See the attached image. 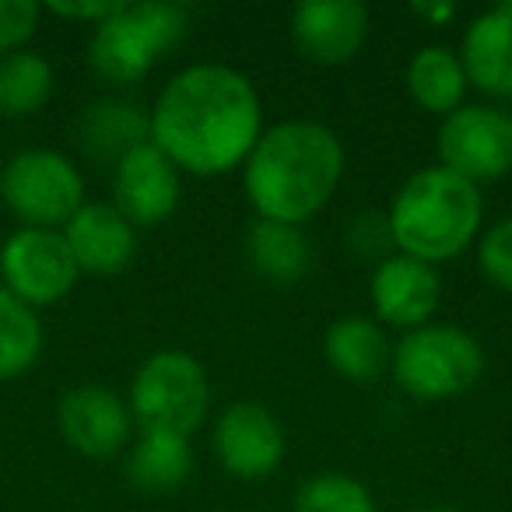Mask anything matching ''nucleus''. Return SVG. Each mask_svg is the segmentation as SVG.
<instances>
[{
	"label": "nucleus",
	"mask_w": 512,
	"mask_h": 512,
	"mask_svg": "<svg viewBox=\"0 0 512 512\" xmlns=\"http://www.w3.org/2000/svg\"><path fill=\"white\" fill-rule=\"evenodd\" d=\"M148 116L151 144L193 176L232 172L264 134V106L253 81L225 64L179 71Z\"/></svg>",
	"instance_id": "f257e3e1"
},
{
	"label": "nucleus",
	"mask_w": 512,
	"mask_h": 512,
	"mask_svg": "<svg viewBox=\"0 0 512 512\" xmlns=\"http://www.w3.org/2000/svg\"><path fill=\"white\" fill-rule=\"evenodd\" d=\"M344 176V144L316 120L264 130L242 162V186L264 221L302 225L327 207Z\"/></svg>",
	"instance_id": "f03ea898"
},
{
	"label": "nucleus",
	"mask_w": 512,
	"mask_h": 512,
	"mask_svg": "<svg viewBox=\"0 0 512 512\" xmlns=\"http://www.w3.org/2000/svg\"><path fill=\"white\" fill-rule=\"evenodd\" d=\"M481 214V190L456 172L435 165V169H418L400 186L386 218L400 253L435 267L474 242Z\"/></svg>",
	"instance_id": "7ed1b4c3"
},
{
	"label": "nucleus",
	"mask_w": 512,
	"mask_h": 512,
	"mask_svg": "<svg viewBox=\"0 0 512 512\" xmlns=\"http://www.w3.org/2000/svg\"><path fill=\"white\" fill-rule=\"evenodd\" d=\"M190 11L179 4H127L95 25L88 43V64L109 85H134L141 81L172 46L183 43Z\"/></svg>",
	"instance_id": "20e7f679"
},
{
	"label": "nucleus",
	"mask_w": 512,
	"mask_h": 512,
	"mask_svg": "<svg viewBox=\"0 0 512 512\" xmlns=\"http://www.w3.org/2000/svg\"><path fill=\"white\" fill-rule=\"evenodd\" d=\"M393 379L418 400H453L467 393L484 372V351L463 327L425 323L407 330L390 351Z\"/></svg>",
	"instance_id": "39448f33"
},
{
	"label": "nucleus",
	"mask_w": 512,
	"mask_h": 512,
	"mask_svg": "<svg viewBox=\"0 0 512 512\" xmlns=\"http://www.w3.org/2000/svg\"><path fill=\"white\" fill-rule=\"evenodd\" d=\"M207 407V372L186 351H158L130 383V418L141 425V432H176L190 439L204 425Z\"/></svg>",
	"instance_id": "423d86ee"
},
{
	"label": "nucleus",
	"mask_w": 512,
	"mask_h": 512,
	"mask_svg": "<svg viewBox=\"0 0 512 512\" xmlns=\"http://www.w3.org/2000/svg\"><path fill=\"white\" fill-rule=\"evenodd\" d=\"M0 200L25 228L67 225L85 204V179L78 165L53 148L18 151L0 172Z\"/></svg>",
	"instance_id": "0eeeda50"
},
{
	"label": "nucleus",
	"mask_w": 512,
	"mask_h": 512,
	"mask_svg": "<svg viewBox=\"0 0 512 512\" xmlns=\"http://www.w3.org/2000/svg\"><path fill=\"white\" fill-rule=\"evenodd\" d=\"M0 278L25 306H53L74 292L81 271L57 228H18L0 246Z\"/></svg>",
	"instance_id": "6e6552de"
},
{
	"label": "nucleus",
	"mask_w": 512,
	"mask_h": 512,
	"mask_svg": "<svg viewBox=\"0 0 512 512\" xmlns=\"http://www.w3.org/2000/svg\"><path fill=\"white\" fill-rule=\"evenodd\" d=\"M442 169L467 183H495L512 172V113L498 106H460L439 127Z\"/></svg>",
	"instance_id": "1a4fd4ad"
},
{
	"label": "nucleus",
	"mask_w": 512,
	"mask_h": 512,
	"mask_svg": "<svg viewBox=\"0 0 512 512\" xmlns=\"http://www.w3.org/2000/svg\"><path fill=\"white\" fill-rule=\"evenodd\" d=\"M130 407L116 397V390L99 383L74 386L57 404V428L74 453L88 460H109L130 439Z\"/></svg>",
	"instance_id": "9d476101"
},
{
	"label": "nucleus",
	"mask_w": 512,
	"mask_h": 512,
	"mask_svg": "<svg viewBox=\"0 0 512 512\" xmlns=\"http://www.w3.org/2000/svg\"><path fill=\"white\" fill-rule=\"evenodd\" d=\"M214 453L239 481H264L285 460V432L264 404H232L214 425Z\"/></svg>",
	"instance_id": "9b49d317"
},
{
	"label": "nucleus",
	"mask_w": 512,
	"mask_h": 512,
	"mask_svg": "<svg viewBox=\"0 0 512 512\" xmlns=\"http://www.w3.org/2000/svg\"><path fill=\"white\" fill-rule=\"evenodd\" d=\"M179 193H183L179 169L151 141L113 165V207L134 228H151L172 218Z\"/></svg>",
	"instance_id": "f8f14e48"
},
{
	"label": "nucleus",
	"mask_w": 512,
	"mask_h": 512,
	"mask_svg": "<svg viewBox=\"0 0 512 512\" xmlns=\"http://www.w3.org/2000/svg\"><path fill=\"white\" fill-rule=\"evenodd\" d=\"M292 36L313 64H348L369 36V8L362 0H306L292 11Z\"/></svg>",
	"instance_id": "ddd939ff"
},
{
	"label": "nucleus",
	"mask_w": 512,
	"mask_h": 512,
	"mask_svg": "<svg viewBox=\"0 0 512 512\" xmlns=\"http://www.w3.org/2000/svg\"><path fill=\"white\" fill-rule=\"evenodd\" d=\"M439 274L432 264H421L414 256L393 253L376 264L369 285L372 309L383 323L400 330H418L439 309Z\"/></svg>",
	"instance_id": "4468645a"
},
{
	"label": "nucleus",
	"mask_w": 512,
	"mask_h": 512,
	"mask_svg": "<svg viewBox=\"0 0 512 512\" xmlns=\"http://www.w3.org/2000/svg\"><path fill=\"white\" fill-rule=\"evenodd\" d=\"M60 235L81 274H120L137 253V228L113 204H81Z\"/></svg>",
	"instance_id": "2eb2a0df"
},
{
	"label": "nucleus",
	"mask_w": 512,
	"mask_h": 512,
	"mask_svg": "<svg viewBox=\"0 0 512 512\" xmlns=\"http://www.w3.org/2000/svg\"><path fill=\"white\" fill-rule=\"evenodd\" d=\"M460 64L467 85L488 99L512 102V0L477 15L463 32Z\"/></svg>",
	"instance_id": "dca6fc26"
},
{
	"label": "nucleus",
	"mask_w": 512,
	"mask_h": 512,
	"mask_svg": "<svg viewBox=\"0 0 512 512\" xmlns=\"http://www.w3.org/2000/svg\"><path fill=\"white\" fill-rule=\"evenodd\" d=\"M78 141L99 162H120L134 148L151 141V116L123 99H99L81 113Z\"/></svg>",
	"instance_id": "f3484780"
},
{
	"label": "nucleus",
	"mask_w": 512,
	"mask_h": 512,
	"mask_svg": "<svg viewBox=\"0 0 512 512\" xmlns=\"http://www.w3.org/2000/svg\"><path fill=\"white\" fill-rule=\"evenodd\" d=\"M246 256L271 285H299L313 271V246L299 225L256 218L246 232Z\"/></svg>",
	"instance_id": "a211bd4d"
},
{
	"label": "nucleus",
	"mask_w": 512,
	"mask_h": 512,
	"mask_svg": "<svg viewBox=\"0 0 512 512\" xmlns=\"http://www.w3.org/2000/svg\"><path fill=\"white\" fill-rule=\"evenodd\" d=\"M323 355L337 376L351 379V383H372L390 365V341H386L383 327H376L372 320L344 316L323 337Z\"/></svg>",
	"instance_id": "6ab92c4d"
},
{
	"label": "nucleus",
	"mask_w": 512,
	"mask_h": 512,
	"mask_svg": "<svg viewBox=\"0 0 512 512\" xmlns=\"http://www.w3.org/2000/svg\"><path fill=\"white\" fill-rule=\"evenodd\" d=\"M193 470V449L186 435L176 432H141L127 456V477L137 491L165 495L186 484Z\"/></svg>",
	"instance_id": "aec40b11"
},
{
	"label": "nucleus",
	"mask_w": 512,
	"mask_h": 512,
	"mask_svg": "<svg viewBox=\"0 0 512 512\" xmlns=\"http://www.w3.org/2000/svg\"><path fill=\"white\" fill-rule=\"evenodd\" d=\"M407 92L425 113L449 116L467 95V74L449 46H425L407 67Z\"/></svg>",
	"instance_id": "412c9836"
},
{
	"label": "nucleus",
	"mask_w": 512,
	"mask_h": 512,
	"mask_svg": "<svg viewBox=\"0 0 512 512\" xmlns=\"http://www.w3.org/2000/svg\"><path fill=\"white\" fill-rule=\"evenodd\" d=\"M50 95L53 67L43 53L15 50L0 57V116H32L50 102Z\"/></svg>",
	"instance_id": "4be33fe9"
},
{
	"label": "nucleus",
	"mask_w": 512,
	"mask_h": 512,
	"mask_svg": "<svg viewBox=\"0 0 512 512\" xmlns=\"http://www.w3.org/2000/svg\"><path fill=\"white\" fill-rule=\"evenodd\" d=\"M43 355V323L36 309L0 285V383L18 379Z\"/></svg>",
	"instance_id": "5701e85b"
},
{
	"label": "nucleus",
	"mask_w": 512,
	"mask_h": 512,
	"mask_svg": "<svg viewBox=\"0 0 512 512\" xmlns=\"http://www.w3.org/2000/svg\"><path fill=\"white\" fill-rule=\"evenodd\" d=\"M292 512H376V498L362 481L327 470L302 484Z\"/></svg>",
	"instance_id": "b1692460"
},
{
	"label": "nucleus",
	"mask_w": 512,
	"mask_h": 512,
	"mask_svg": "<svg viewBox=\"0 0 512 512\" xmlns=\"http://www.w3.org/2000/svg\"><path fill=\"white\" fill-rule=\"evenodd\" d=\"M344 246L358 256V260H390L397 242H393L390 218L383 211H362L348 221V232H344Z\"/></svg>",
	"instance_id": "393cba45"
},
{
	"label": "nucleus",
	"mask_w": 512,
	"mask_h": 512,
	"mask_svg": "<svg viewBox=\"0 0 512 512\" xmlns=\"http://www.w3.org/2000/svg\"><path fill=\"white\" fill-rule=\"evenodd\" d=\"M477 267L502 292H512V218H502L481 235Z\"/></svg>",
	"instance_id": "a878e982"
},
{
	"label": "nucleus",
	"mask_w": 512,
	"mask_h": 512,
	"mask_svg": "<svg viewBox=\"0 0 512 512\" xmlns=\"http://www.w3.org/2000/svg\"><path fill=\"white\" fill-rule=\"evenodd\" d=\"M39 15H43V8L36 0H0V57L29 43Z\"/></svg>",
	"instance_id": "bb28decb"
},
{
	"label": "nucleus",
	"mask_w": 512,
	"mask_h": 512,
	"mask_svg": "<svg viewBox=\"0 0 512 512\" xmlns=\"http://www.w3.org/2000/svg\"><path fill=\"white\" fill-rule=\"evenodd\" d=\"M123 0H53L50 11L60 18H74V22H92L102 25L120 11Z\"/></svg>",
	"instance_id": "cd10ccee"
},
{
	"label": "nucleus",
	"mask_w": 512,
	"mask_h": 512,
	"mask_svg": "<svg viewBox=\"0 0 512 512\" xmlns=\"http://www.w3.org/2000/svg\"><path fill=\"white\" fill-rule=\"evenodd\" d=\"M421 18H428L432 25H446L456 15V4H414Z\"/></svg>",
	"instance_id": "c85d7f7f"
},
{
	"label": "nucleus",
	"mask_w": 512,
	"mask_h": 512,
	"mask_svg": "<svg viewBox=\"0 0 512 512\" xmlns=\"http://www.w3.org/2000/svg\"><path fill=\"white\" fill-rule=\"evenodd\" d=\"M418 512H460V509H453V505H428V509H418Z\"/></svg>",
	"instance_id": "c756f323"
}]
</instances>
